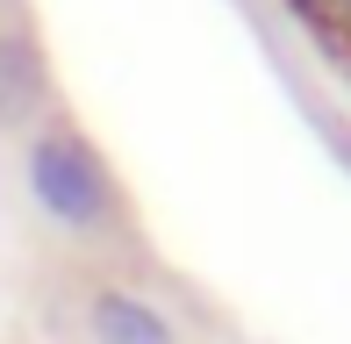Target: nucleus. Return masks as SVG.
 <instances>
[{
  "mask_svg": "<svg viewBox=\"0 0 351 344\" xmlns=\"http://www.w3.org/2000/svg\"><path fill=\"white\" fill-rule=\"evenodd\" d=\"M29 194L65 230H101L108 208H115V186H108L101 158H93L79 136H43V144L29 151Z\"/></svg>",
  "mask_w": 351,
  "mask_h": 344,
  "instance_id": "obj_1",
  "label": "nucleus"
},
{
  "mask_svg": "<svg viewBox=\"0 0 351 344\" xmlns=\"http://www.w3.org/2000/svg\"><path fill=\"white\" fill-rule=\"evenodd\" d=\"M86 330H93V344H180V330H172L143 294H130V287H101L93 294Z\"/></svg>",
  "mask_w": 351,
  "mask_h": 344,
  "instance_id": "obj_2",
  "label": "nucleus"
},
{
  "mask_svg": "<svg viewBox=\"0 0 351 344\" xmlns=\"http://www.w3.org/2000/svg\"><path fill=\"white\" fill-rule=\"evenodd\" d=\"M287 8H294L330 51H351V0H287Z\"/></svg>",
  "mask_w": 351,
  "mask_h": 344,
  "instance_id": "obj_3",
  "label": "nucleus"
}]
</instances>
